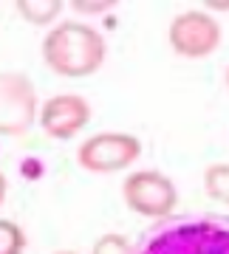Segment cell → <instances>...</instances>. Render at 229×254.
Instances as JSON below:
<instances>
[{"label": "cell", "instance_id": "obj_1", "mask_svg": "<svg viewBox=\"0 0 229 254\" xmlns=\"http://www.w3.org/2000/svg\"><path fill=\"white\" fill-rule=\"evenodd\" d=\"M133 254H229V215L184 212L147 226Z\"/></svg>", "mask_w": 229, "mask_h": 254}, {"label": "cell", "instance_id": "obj_2", "mask_svg": "<svg viewBox=\"0 0 229 254\" xmlns=\"http://www.w3.org/2000/svg\"><path fill=\"white\" fill-rule=\"evenodd\" d=\"M40 54L48 71L65 79H85L105 65L108 43L102 31L82 20H63L40 43Z\"/></svg>", "mask_w": 229, "mask_h": 254}, {"label": "cell", "instance_id": "obj_3", "mask_svg": "<svg viewBox=\"0 0 229 254\" xmlns=\"http://www.w3.org/2000/svg\"><path fill=\"white\" fill-rule=\"evenodd\" d=\"M142 155V141L133 133H93L79 144L76 164L91 175H110L125 173Z\"/></svg>", "mask_w": 229, "mask_h": 254}, {"label": "cell", "instance_id": "obj_4", "mask_svg": "<svg viewBox=\"0 0 229 254\" xmlns=\"http://www.w3.org/2000/svg\"><path fill=\"white\" fill-rule=\"evenodd\" d=\"M122 198L130 212H136L142 218H153L156 223V220L175 215L178 190H175L173 178L158 170H136L122 184Z\"/></svg>", "mask_w": 229, "mask_h": 254}, {"label": "cell", "instance_id": "obj_5", "mask_svg": "<svg viewBox=\"0 0 229 254\" xmlns=\"http://www.w3.org/2000/svg\"><path fill=\"white\" fill-rule=\"evenodd\" d=\"M40 119L37 91L26 73L0 71V136H26Z\"/></svg>", "mask_w": 229, "mask_h": 254}, {"label": "cell", "instance_id": "obj_6", "mask_svg": "<svg viewBox=\"0 0 229 254\" xmlns=\"http://www.w3.org/2000/svg\"><path fill=\"white\" fill-rule=\"evenodd\" d=\"M167 40L178 57L184 60H204L218 51L221 46V23L210 11L190 9L170 20Z\"/></svg>", "mask_w": 229, "mask_h": 254}, {"label": "cell", "instance_id": "obj_7", "mask_svg": "<svg viewBox=\"0 0 229 254\" xmlns=\"http://www.w3.org/2000/svg\"><path fill=\"white\" fill-rule=\"evenodd\" d=\"M93 110L88 105L85 96L79 93H57L51 99H46L40 105V119L37 125L54 141H68L76 133H82L85 127L91 125Z\"/></svg>", "mask_w": 229, "mask_h": 254}, {"label": "cell", "instance_id": "obj_8", "mask_svg": "<svg viewBox=\"0 0 229 254\" xmlns=\"http://www.w3.org/2000/svg\"><path fill=\"white\" fill-rule=\"evenodd\" d=\"M14 9H17V14L26 20V23H31V26H51V23L63 14L65 3L63 0H17Z\"/></svg>", "mask_w": 229, "mask_h": 254}, {"label": "cell", "instance_id": "obj_9", "mask_svg": "<svg viewBox=\"0 0 229 254\" xmlns=\"http://www.w3.org/2000/svg\"><path fill=\"white\" fill-rule=\"evenodd\" d=\"M204 192L207 198L229 206V164H210L204 170Z\"/></svg>", "mask_w": 229, "mask_h": 254}, {"label": "cell", "instance_id": "obj_10", "mask_svg": "<svg viewBox=\"0 0 229 254\" xmlns=\"http://www.w3.org/2000/svg\"><path fill=\"white\" fill-rule=\"evenodd\" d=\"M26 232L20 229V223L9 218H0V254H26Z\"/></svg>", "mask_w": 229, "mask_h": 254}, {"label": "cell", "instance_id": "obj_11", "mask_svg": "<svg viewBox=\"0 0 229 254\" xmlns=\"http://www.w3.org/2000/svg\"><path fill=\"white\" fill-rule=\"evenodd\" d=\"M133 252H136V243L125 235H116V232H105L91 249V254H133Z\"/></svg>", "mask_w": 229, "mask_h": 254}, {"label": "cell", "instance_id": "obj_12", "mask_svg": "<svg viewBox=\"0 0 229 254\" xmlns=\"http://www.w3.org/2000/svg\"><path fill=\"white\" fill-rule=\"evenodd\" d=\"M71 9L79 11V14H108V11L116 9V0H96V3H88V0H74Z\"/></svg>", "mask_w": 229, "mask_h": 254}, {"label": "cell", "instance_id": "obj_13", "mask_svg": "<svg viewBox=\"0 0 229 254\" xmlns=\"http://www.w3.org/2000/svg\"><path fill=\"white\" fill-rule=\"evenodd\" d=\"M6 192H9V181H6V175L0 173V206L6 203Z\"/></svg>", "mask_w": 229, "mask_h": 254}, {"label": "cell", "instance_id": "obj_14", "mask_svg": "<svg viewBox=\"0 0 229 254\" xmlns=\"http://www.w3.org/2000/svg\"><path fill=\"white\" fill-rule=\"evenodd\" d=\"M207 11H229V3H207Z\"/></svg>", "mask_w": 229, "mask_h": 254}, {"label": "cell", "instance_id": "obj_15", "mask_svg": "<svg viewBox=\"0 0 229 254\" xmlns=\"http://www.w3.org/2000/svg\"><path fill=\"white\" fill-rule=\"evenodd\" d=\"M227 88H229V65H227Z\"/></svg>", "mask_w": 229, "mask_h": 254}, {"label": "cell", "instance_id": "obj_16", "mask_svg": "<svg viewBox=\"0 0 229 254\" xmlns=\"http://www.w3.org/2000/svg\"><path fill=\"white\" fill-rule=\"evenodd\" d=\"M54 254H76V252H54Z\"/></svg>", "mask_w": 229, "mask_h": 254}]
</instances>
